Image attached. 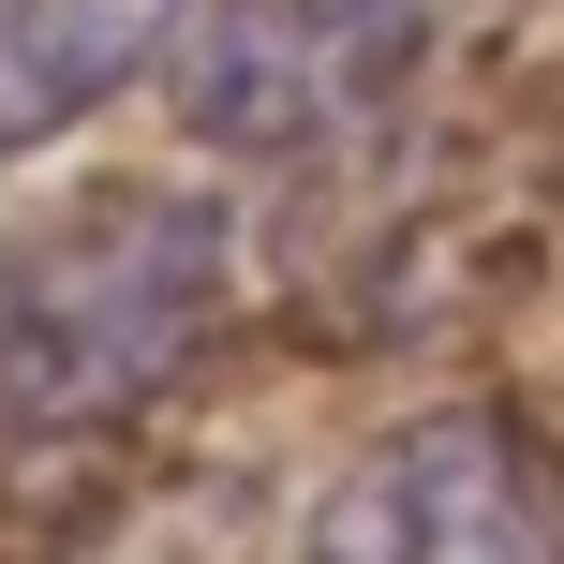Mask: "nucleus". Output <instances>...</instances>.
<instances>
[{"label": "nucleus", "instance_id": "obj_1", "mask_svg": "<svg viewBox=\"0 0 564 564\" xmlns=\"http://www.w3.org/2000/svg\"><path fill=\"white\" fill-rule=\"evenodd\" d=\"M238 312V224L194 178H89L0 253V446L149 416Z\"/></svg>", "mask_w": 564, "mask_h": 564}, {"label": "nucleus", "instance_id": "obj_2", "mask_svg": "<svg viewBox=\"0 0 564 564\" xmlns=\"http://www.w3.org/2000/svg\"><path fill=\"white\" fill-rule=\"evenodd\" d=\"M460 30V0H208L178 45V105L238 164H297L341 149L431 75V45Z\"/></svg>", "mask_w": 564, "mask_h": 564}, {"label": "nucleus", "instance_id": "obj_3", "mask_svg": "<svg viewBox=\"0 0 564 564\" xmlns=\"http://www.w3.org/2000/svg\"><path fill=\"white\" fill-rule=\"evenodd\" d=\"M312 550L327 564H535L564 550V446L520 401H431L327 476Z\"/></svg>", "mask_w": 564, "mask_h": 564}, {"label": "nucleus", "instance_id": "obj_4", "mask_svg": "<svg viewBox=\"0 0 564 564\" xmlns=\"http://www.w3.org/2000/svg\"><path fill=\"white\" fill-rule=\"evenodd\" d=\"M194 15L208 0H0V149L105 119L134 75H164L194 45Z\"/></svg>", "mask_w": 564, "mask_h": 564}]
</instances>
